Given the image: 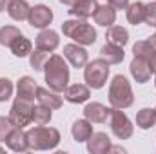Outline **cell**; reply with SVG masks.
Returning a JSON list of instances; mask_svg holds the SVG:
<instances>
[{"mask_svg":"<svg viewBox=\"0 0 156 154\" xmlns=\"http://www.w3.org/2000/svg\"><path fill=\"white\" fill-rule=\"evenodd\" d=\"M37 102L42 103V105L51 107L53 111H56L64 105V100H62L60 93H56L53 89H47V87H38L37 89Z\"/></svg>","mask_w":156,"mask_h":154,"instance_id":"9a60e30c","label":"cell"},{"mask_svg":"<svg viewBox=\"0 0 156 154\" xmlns=\"http://www.w3.org/2000/svg\"><path fill=\"white\" fill-rule=\"evenodd\" d=\"M98 0H76L73 5H71V9H67L69 11V15L71 16H75V18H91L93 15H94V11L98 9Z\"/></svg>","mask_w":156,"mask_h":154,"instance_id":"5bb4252c","label":"cell"},{"mask_svg":"<svg viewBox=\"0 0 156 154\" xmlns=\"http://www.w3.org/2000/svg\"><path fill=\"white\" fill-rule=\"evenodd\" d=\"M147 42H149V44L153 45V49L156 51V33L153 35V37H149V38H147Z\"/></svg>","mask_w":156,"mask_h":154,"instance_id":"d590c367","label":"cell"},{"mask_svg":"<svg viewBox=\"0 0 156 154\" xmlns=\"http://www.w3.org/2000/svg\"><path fill=\"white\" fill-rule=\"evenodd\" d=\"M53 120V109L47 105H35L33 107V123L35 125H49V121Z\"/></svg>","mask_w":156,"mask_h":154,"instance_id":"4316f807","label":"cell"},{"mask_svg":"<svg viewBox=\"0 0 156 154\" xmlns=\"http://www.w3.org/2000/svg\"><path fill=\"white\" fill-rule=\"evenodd\" d=\"M109 125L113 134L118 140H129L134 132V125L131 121V118L123 113V109L111 107V114H109Z\"/></svg>","mask_w":156,"mask_h":154,"instance_id":"52a82bcc","label":"cell"},{"mask_svg":"<svg viewBox=\"0 0 156 154\" xmlns=\"http://www.w3.org/2000/svg\"><path fill=\"white\" fill-rule=\"evenodd\" d=\"M37 89H38V85L31 76H22L16 82V96L18 98L35 102L37 100Z\"/></svg>","mask_w":156,"mask_h":154,"instance_id":"ac0fdd59","label":"cell"},{"mask_svg":"<svg viewBox=\"0 0 156 154\" xmlns=\"http://www.w3.org/2000/svg\"><path fill=\"white\" fill-rule=\"evenodd\" d=\"M9 47H11V53H13L16 58L29 56V54H31V51H33V44H31V40L26 38L24 35H20V37L15 40Z\"/></svg>","mask_w":156,"mask_h":154,"instance_id":"484cf974","label":"cell"},{"mask_svg":"<svg viewBox=\"0 0 156 154\" xmlns=\"http://www.w3.org/2000/svg\"><path fill=\"white\" fill-rule=\"evenodd\" d=\"M33 107H35V103L31 100H24V98L16 96V100L13 102L11 111H9L11 121L18 129H26L27 125L33 123Z\"/></svg>","mask_w":156,"mask_h":154,"instance_id":"8992f818","label":"cell"},{"mask_svg":"<svg viewBox=\"0 0 156 154\" xmlns=\"http://www.w3.org/2000/svg\"><path fill=\"white\" fill-rule=\"evenodd\" d=\"M109 103L111 107H116V109H129L134 103L133 87L123 75L113 76L109 83Z\"/></svg>","mask_w":156,"mask_h":154,"instance_id":"277c9868","label":"cell"},{"mask_svg":"<svg viewBox=\"0 0 156 154\" xmlns=\"http://www.w3.org/2000/svg\"><path fill=\"white\" fill-rule=\"evenodd\" d=\"M44 76H45V83L49 89H53L56 93H64L71 80V73H69V67H67L64 56L49 54V58L44 65Z\"/></svg>","mask_w":156,"mask_h":154,"instance_id":"6da1fadb","label":"cell"},{"mask_svg":"<svg viewBox=\"0 0 156 154\" xmlns=\"http://www.w3.org/2000/svg\"><path fill=\"white\" fill-rule=\"evenodd\" d=\"M47 58H49V53H47V51H42V49L37 47V49H33L31 54H29V64H31V67H33L35 71H44V65H45Z\"/></svg>","mask_w":156,"mask_h":154,"instance_id":"f1b7e54d","label":"cell"},{"mask_svg":"<svg viewBox=\"0 0 156 154\" xmlns=\"http://www.w3.org/2000/svg\"><path fill=\"white\" fill-rule=\"evenodd\" d=\"M29 11H31V5L27 0H9V4H7V15L15 22L27 20Z\"/></svg>","mask_w":156,"mask_h":154,"instance_id":"7402d4cb","label":"cell"},{"mask_svg":"<svg viewBox=\"0 0 156 154\" xmlns=\"http://www.w3.org/2000/svg\"><path fill=\"white\" fill-rule=\"evenodd\" d=\"M0 152H5V149H4V147H2V145H0Z\"/></svg>","mask_w":156,"mask_h":154,"instance_id":"f35d334b","label":"cell"},{"mask_svg":"<svg viewBox=\"0 0 156 154\" xmlns=\"http://www.w3.org/2000/svg\"><path fill=\"white\" fill-rule=\"evenodd\" d=\"M109 71H111L109 64L100 56V58L85 64V67H83V80H85V83L91 89H102L107 83V80H109Z\"/></svg>","mask_w":156,"mask_h":154,"instance_id":"5b68a950","label":"cell"},{"mask_svg":"<svg viewBox=\"0 0 156 154\" xmlns=\"http://www.w3.org/2000/svg\"><path fill=\"white\" fill-rule=\"evenodd\" d=\"M129 71H131V76L134 78V82H138V83H147L151 80V76H153L149 60L140 58V56H133Z\"/></svg>","mask_w":156,"mask_h":154,"instance_id":"8fae6325","label":"cell"},{"mask_svg":"<svg viewBox=\"0 0 156 154\" xmlns=\"http://www.w3.org/2000/svg\"><path fill=\"white\" fill-rule=\"evenodd\" d=\"M7 4H9V0H0V13L7 9Z\"/></svg>","mask_w":156,"mask_h":154,"instance_id":"8d00e7d4","label":"cell"},{"mask_svg":"<svg viewBox=\"0 0 156 154\" xmlns=\"http://www.w3.org/2000/svg\"><path fill=\"white\" fill-rule=\"evenodd\" d=\"M149 65H151V71H153V75H156V51L153 53V56L149 58Z\"/></svg>","mask_w":156,"mask_h":154,"instance_id":"e575fe53","label":"cell"},{"mask_svg":"<svg viewBox=\"0 0 156 154\" xmlns=\"http://www.w3.org/2000/svg\"><path fill=\"white\" fill-rule=\"evenodd\" d=\"M93 132H94L93 131V123L89 120H85V118L76 120L73 123V127H71V134H73V140L76 143H85L93 136Z\"/></svg>","mask_w":156,"mask_h":154,"instance_id":"d6986e66","label":"cell"},{"mask_svg":"<svg viewBox=\"0 0 156 154\" xmlns=\"http://www.w3.org/2000/svg\"><path fill=\"white\" fill-rule=\"evenodd\" d=\"M125 16H127V22L133 24V26H138L144 22L145 18V4L144 2H133L125 7Z\"/></svg>","mask_w":156,"mask_h":154,"instance_id":"603a6c76","label":"cell"},{"mask_svg":"<svg viewBox=\"0 0 156 154\" xmlns=\"http://www.w3.org/2000/svg\"><path fill=\"white\" fill-rule=\"evenodd\" d=\"M153 53H154V49L147 40H140V42H136L133 45V56H140V58L149 60L153 56Z\"/></svg>","mask_w":156,"mask_h":154,"instance_id":"f546056e","label":"cell"},{"mask_svg":"<svg viewBox=\"0 0 156 154\" xmlns=\"http://www.w3.org/2000/svg\"><path fill=\"white\" fill-rule=\"evenodd\" d=\"M100 56H102L109 65H116V64H122V62H123L125 53H123V47L105 42V44L102 45V49H100Z\"/></svg>","mask_w":156,"mask_h":154,"instance_id":"ffe728a7","label":"cell"},{"mask_svg":"<svg viewBox=\"0 0 156 154\" xmlns=\"http://www.w3.org/2000/svg\"><path fill=\"white\" fill-rule=\"evenodd\" d=\"M156 125V111L154 109H149V107H144L136 113V127H140L142 131H147V129H153Z\"/></svg>","mask_w":156,"mask_h":154,"instance_id":"d4e9b609","label":"cell"},{"mask_svg":"<svg viewBox=\"0 0 156 154\" xmlns=\"http://www.w3.org/2000/svg\"><path fill=\"white\" fill-rule=\"evenodd\" d=\"M27 132V143L31 151H53L58 147L60 143V132L55 127H47V125H37Z\"/></svg>","mask_w":156,"mask_h":154,"instance_id":"7a4b0ae2","label":"cell"},{"mask_svg":"<svg viewBox=\"0 0 156 154\" xmlns=\"http://www.w3.org/2000/svg\"><path fill=\"white\" fill-rule=\"evenodd\" d=\"M20 35L22 33H20V29L16 26H4V27H0V45L9 47Z\"/></svg>","mask_w":156,"mask_h":154,"instance_id":"83f0119b","label":"cell"},{"mask_svg":"<svg viewBox=\"0 0 156 154\" xmlns=\"http://www.w3.org/2000/svg\"><path fill=\"white\" fill-rule=\"evenodd\" d=\"M93 18H94V22H96L98 26H102V27H111V26H115V22H116V9L111 7L109 4L98 5V9L94 11Z\"/></svg>","mask_w":156,"mask_h":154,"instance_id":"44dd1931","label":"cell"},{"mask_svg":"<svg viewBox=\"0 0 156 154\" xmlns=\"http://www.w3.org/2000/svg\"><path fill=\"white\" fill-rule=\"evenodd\" d=\"M15 129H16V125L11 121L9 116H0V143H4Z\"/></svg>","mask_w":156,"mask_h":154,"instance_id":"4dcf8cb0","label":"cell"},{"mask_svg":"<svg viewBox=\"0 0 156 154\" xmlns=\"http://www.w3.org/2000/svg\"><path fill=\"white\" fill-rule=\"evenodd\" d=\"M111 114V107L100 103V102H89L83 107V118L91 123H105Z\"/></svg>","mask_w":156,"mask_h":154,"instance_id":"30bf717a","label":"cell"},{"mask_svg":"<svg viewBox=\"0 0 156 154\" xmlns=\"http://www.w3.org/2000/svg\"><path fill=\"white\" fill-rule=\"evenodd\" d=\"M62 33L71 38L75 44H80V45H93L96 42V29L85 20V18H71V20H66L62 24Z\"/></svg>","mask_w":156,"mask_h":154,"instance_id":"3957f363","label":"cell"},{"mask_svg":"<svg viewBox=\"0 0 156 154\" xmlns=\"http://www.w3.org/2000/svg\"><path fill=\"white\" fill-rule=\"evenodd\" d=\"M107 4L118 11V9H125L129 5V0H107Z\"/></svg>","mask_w":156,"mask_h":154,"instance_id":"836d02e7","label":"cell"},{"mask_svg":"<svg viewBox=\"0 0 156 154\" xmlns=\"http://www.w3.org/2000/svg\"><path fill=\"white\" fill-rule=\"evenodd\" d=\"M75 2H76V0H60V4H64V5H69V7H71Z\"/></svg>","mask_w":156,"mask_h":154,"instance_id":"74e56055","label":"cell"},{"mask_svg":"<svg viewBox=\"0 0 156 154\" xmlns=\"http://www.w3.org/2000/svg\"><path fill=\"white\" fill-rule=\"evenodd\" d=\"M15 93V85L9 78H0V103L7 102Z\"/></svg>","mask_w":156,"mask_h":154,"instance_id":"1f68e13d","label":"cell"},{"mask_svg":"<svg viewBox=\"0 0 156 154\" xmlns=\"http://www.w3.org/2000/svg\"><path fill=\"white\" fill-rule=\"evenodd\" d=\"M55 15H53V9L45 4H38V5H33L31 11H29V16H27V22L31 27H37V29H45L49 27V24L53 22Z\"/></svg>","mask_w":156,"mask_h":154,"instance_id":"ba28073f","label":"cell"},{"mask_svg":"<svg viewBox=\"0 0 156 154\" xmlns=\"http://www.w3.org/2000/svg\"><path fill=\"white\" fill-rule=\"evenodd\" d=\"M91 96V87L87 83H71L64 91V98L69 103H85Z\"/></svg>","mask_w":156,"mask_h":154,"instance_id":"4fadbf2b","label":"cell"},{"mask_svg":"<svg viewBox=\"0 0 156 154\" xmlns=\"http://www.w3.org/2000/svg\"><path fill=\"white\" fill-rule=\"evenodd\" d=\"M4 143H5L7 149H11L13 152H26V151H29L27 132H26L24 129H18V127L7 136V140H5Z\"/></svg>","mask_w":156,"mask_h":154,"instance_id":"2e32d148","label":"cell"},{"mask_svg":"<svg viewBox=\"0 0 156 154\" xmlns=\"http://www.w3.org/2000/svg\"><path fill=\"white\" fill-rule=\"evenodd\" d=\"M105 38H107L109 44H115V45L123 47L129 42V31L125 27H122V26H111V27H107Z\"/></svg>","mask_w":156,"mask_h":154,"instance_id":"cb8c5ba5","label":"cell"},{"mask_svg":"<svg viewBox=\"0 0 156 154\" xmlns=\"http://www.w3.org/2000/svg\"><path fill=\"white\" fill-rule=\"evenodd\" d=\"M154 2H156V0H154Z\"/></svg>","mask_w":156,"mask_h":154,"instance_id":"b9f144b4","label":"cell"},{"mask_svg":"<svg viewBox=\"0 0 156 154\" xmlns=\"http://www.w3.org/2000/svg\"><path fill=\"white\" fill-rule=\"evenodd\" d=\"M144 22L151 27H156V2H149L145 4V18Z\"/></svg>","mask_w":156,"mask_h":154,"instance_id":"d6a6232c","label":"cell"},{"mask_svg":"<svg viewBox=\"0 0 156 154\" xmlns=\"http://www.w3.org/2000/svg\"><path fill=\"white\" fill-rule=\"evenodd\" d=\"M85 143H87V151L91 154H105L111 149V138L105 132H93V136Z\"/></svg>","mask_w":156,"mask_h":154,"instance_id":"e0dca14e","label":"cell"},{"mask_svg":"<svg viewBox=\"0 0 156 154\" xmlns=\"http://www.w3.org/2000/svg\"><path fill=\"white\" fill-rule=\"evenodd\" d=\"M35 45L42 49V51H47V53H53L58 49L60 45V37L55 29L51 27H45V29H40V33L35 38Z\"/></svg>","mask_w":156,"mask_h":154,"instance_id":"7c38bea8","label":"cell"},{"mask_svg":"<svg viewBox=\"0 0 156 154\" xmlns=\"http://www.w3.org/2000/svg\"><path fill=\"white\" fill-rule=\"evenodd\" d=\"M154 85H156V80H154Z\"/></svg>","mask_w":156,"mask_h":154,"instance_id":"ab89813d","label":"cell"},{"mask_svg":"<svg viewBox=\"0 0 156 154\" xmlns=\"http://www.w3.org/2000/svg\"><path fill=\"white\" fill-rule=\"evenodd\" d=\"M154 111H156V107H154Z\"/></svg>","mask_w":156,"mask_h":154,"instance_id":"60d3db41","label":"cell"},{"mask_svg":"<svg viewBox=\"0 0 156 154\" xmlns=\"http://www.w3.org/2000/svg\"><path fill=\"white\" fill-rule=\"evenodd\" d=\"M64 58L73 67L80 69V67H85V64L89 62V53L80 44H67V45H64Z\"/></svg>","mask_w":156,"mask_h":154,"instance_id":"9c48e42d","label":"cell"}]
</instances>
